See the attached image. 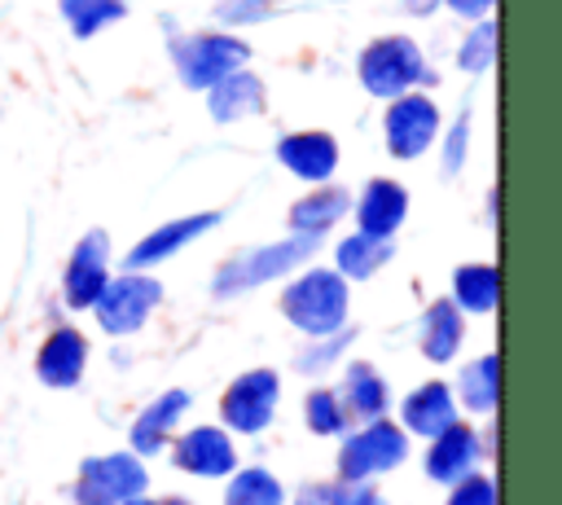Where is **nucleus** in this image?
Segmentation results:
<instances>
[{
  "label": "nucleus",
  "mask_w": 562,
  "mask_h": 505,
  "mask_svg": "<svg viewBox=\"0 0 562 505\" xmlns=\"http://www.w3.org/2000/svg\"><path fill=\"white\" fill-rule=\"evenodd\" d=\"M321 237H307V233H290L281 242H263V246H250V250H237L233 259L220 263L211 290L220 299H233V294H246V290H259L294 268H303L312 255H316Z\"/></svg>",
  "instance_id": "1"
},
{
  "label": "nucleus",
  "mask_w": 562,
  "mask_h": 505,
  "mask_svg": "<svg viewBox=\"0 0 562 505\" xmlns=\"http://www.w3.org/2000/svg\"><path fill=\"white\" fill-rule=\"evenodd\" d=\"M356 75H360L364 92L378 97V101H391L400 92L435 83V70H430L426 53L408 35H378L373 44H364V53L356 61Z\"/></svg>",
  "instance_id": "2"
},
{
  "label": "nucleus",
  "mask_w": 562,
  "mask_h": 505,
  "mask_svg": "<svg viewBox=\"0 0 562 505\" xmlns=\"http://www.w3.org/2000/svg\"><path fill=\"white\" fill-rule=\"evenodd\" d=\"M281 316L307 338L334 334L347 325V281L338 268H307L281 290Z\"/></svg>",
  "instance_id": "3"
},
{
  "label": "nucleus",
  "mask_w": 562,
  "mask_h": 505,
  "mask_svg": "<svg viewBox=\"0 0 562 505\" xmlns=\"http://www.w3.org/2000/svg\"><path fill=\"white\" fill-rule=\"evenodd\" d=\"M250 61V44L237 40L233 31H193L171 40V66L180 75L184 88L206 92L215 79H224L228 70Z\"/></svg>",
  "instance_id": "4"
},
{
  "label": "nucleus",
  "mask_w": 562,
  "mask_h": 505,
  "mask_svg": "<svg viewBox=\"0 0 562 505\" xmlns=\"http://www.w3.org/2000/svg\"><path fill=\"white\" fill-rule=\"evenodd\" d=\"M158 303H162V285H158L145 268H140V272H127V268H123V277H114V281L101 285L92 312H97V325H101L105 334L123 338V334H136V329L154 316Z\"/></svg>",
  "instance_id": "5"
},
{
  "label": "nucleus",
  "mask_w": 562,
  "mask_h": 505,
  "mask_svg": "<svg viewBox=\"0 0 562 505\" xmlns=\"http://www.w3.org/2000/svg\"><path fill=\"white\" fill-rule=\"evenodd\" d=\"M439 136V105L426 92H400L386 101L382 114V141L391 149V158H422Z\"/></svg>",
  "instance_id": "6"
},
{
  "label": "nucleus",
  "mask_w": 562,
  "mask_h": 505,
  "mask_svg": "<svg viewBox=\"0 0 562 505\" xmlns=\"http://www.w3.org/2000/svg\"><path fill=\"white\" fill-rule=\"evenodd\" d=\"M145 465L136 452H110V457H88L75 479V505H119L132 496H145Z\"/></svg>",
  "instance_id": "7"
},
{
  "label": "nucleus",
  "mask_w": 562,
  "mask_h": 505,
  "mask_svg": "<svg viewBox=\"0 0 562 505\" xmlns=\"http://www.w3.org/2000/svg\"><path fill=\"white\" fill-rule=\"evenodd\" d=\"M408 457V435L404 426H391L386 417L364 422L338 452V474L342 479H369V474H386Z\"/></svg>",
  "instance_id": "8"
},
{
  "label": "nucleus",
  "mask_w": 562,
  "mask_h": 505,
  "mask_svg": "<svg viewBox=\"0 0 562 505\" xmlns=\"http://www.w3.org/2000/svg\"><path fill=\"white\" fill-rule=\"evenodd\" d=\"M277 395H281V378L272 369H250V373L233 378V386L220 400L224 426L241 430V435H259L277 413Z\"/></svg>",
  "instance_id": "9"
},
{
  "label": "nucleus",
  "mask_w": 562,
  "mask_h": 505,
  "mask_svg": "<svg viewBox=\"0 0 562 505\" xmlns=\"http://www.w3.org/2000/svg\"><path fill=\"white\" fill-rule=\"evenodd\" d=\"M110 281V233L105 228H88L70 259H66V272H61V294L66 303L79 312V307H92L101 285Z\"/></svg>",
  "instance_id": "10"
},
{
  "label": "nucleus",
  "mask_w": 562,
  "mask_h": 505,
  "mask_svg": "<svg viewBox=\"0 0 562 505\" xmlns=\"http://www.w3.org/2000/svg\"><path fill=\"white\" fill-rule=\"evenodd\" d=\"M220 224V211H198V215H180V220H167L158 224L154 233H145L127 255H123V268L127 272H140V268H154L162 259H171L176 250H184L189 242H198L202 233H211Z\"/></svg>",
  "instance_id": "11"
},
{
  "label": "nucleus",
  "mask_w": 562,
  "mask_h": 505,
  "mask_svg": "<svg viewBox=\"0 0 562 505\" xmlns=\"http://www.w3.org/2000/svg\"><path fill=\"white\" fill-rule=\"evenodd\" d=\"M277 162L290 176L307 180V184H325L334 176V167H338V141L329 132H321V127L290 132V136L277 141Z\"/></svg>",
  "instance_id": "12"
},
{
  "label": "nucleus",
  "mask_w": 562,
  "mask_h": 505,
  "mask_svg": "<svg viewBox=\"0 0 562 505\" xmlns=\"http://www.w3.org/2000/svg\"><path fill=\"white\" fill-rule=\"evenodd\" d=\"M171 461H176L184 474L220 479V474H233L237 452H233V439H228L220 426H193V430H184V435L176 439Z\"/></svg>",
  "instance_id": "13"
},
{
  "label": "nucleus",
  "mask_w": 562,
  "mask_h": 505,
  "mask_svg": "<svg viewBox=\"0 0 562 505\" xmlns=\"http://www.w3.org/2000/svg\"><path fill=\"white\" fill-rule=\"evenodd\" d=\"M263 105H268L263 79H259L255 70H246V66L228 70L224 79H215V83L206 88V114H211L215 123H241V119H255V114H263Z\"/></svg>",
  "instance_id": "14"
},
{
  "label": "nucleus",
  "mask_w": 562,
  "mask_h": 505,
  "mask_svg": "<svg viewBox=\"0 0 562 505\" xmlns=\"http://www.w3.org/2000/svg\"><path fill=\"white\" fill-rule=\"evenodd\" d=\"M483 452H487L483 439H479L470 426L452 422V426H443V430L430 439V448H426V474H430L435 483H457L461 474H470V470L479 465Z\"/></svg>",
  "instance_id": "15"
},
{
  "label": "nucleus",
  "mask_w": 562,
  "mask_h": 505,
  "mask_svg": "<svg viewBox=\"0 0 562 505\" xmlns=\"http://www.w3.org/2000/svg\"><path fill=\"white\" fill-rule=\"evenodd\" d=\"M408 215V193L400 180H386V176H373L360 198H356V224L360 233H373V237H395V228L404 224Z\"/></svg>",
  "instance_id": "16"
},
{
  "label": "nucleus",
  "mask_w": 562,
  "mask_h": 505,
  "mask_svg": "<svg viewBox=\"0 0 562 505\" xmlns=\"http://www.w3.org/2000/svg\"><path fill=\"white\" fill-rule=\"evenodd\" d=\"M83 364H88V343H83V334L70 329V325L53 329V334L44 338L40 356H35V373H40V382H44V386H57V391L79 386Z\"/></svg>",
  "instance_id": "17"
},
{
  "label": "nucleus",
  "mask_w": 562,
  "mask_h": 505,
  "mask_svg": "<svg viewBox=\"0 0 562 505\" xmlns=\"http://www.w3.org/2000/svg\"><path fill=\"white\" fill-rule=\"evenodd\" d=\"M184 408H189V391H162L158 400H149L145 408H140V417L132 422V452L136 457H154V452H162L167 448V439H171V430H176V422L184 417Z\"/></svg>",
  "instance_id": "18"
},
{
  "label": "nucleus",
  "mask_w": 562,
  "mask_h": 505,
  "mask_svg": "<svg viewBox=\"0 0 562 505\" xmlns=\"http://www.w3.org/2000/svg\"><path fill=\"white\" fill-rule=\"evenodd\" d=\"M461 338H465L461 307L452 299H435L422 312V321H417V347H422V356L435 360V364H448V360H457Z\"/></svg>",
  "instance_id": "19"
},
{
  "label": "nucleus",
  "mask_w": 562,
  "mask_h": 505,
  "mask_svg": "<svg viewBox=\"0 0 562 505\" xmlns=\"http://www.w3.org/2000/svg\"><path fill=\"white\" fill-rule=\"evenodd\" d=\"M400 422H404V435H422V439H435L443 426L457 422V404H452V391L443 382H426L417 391L404 395L400 404Z\"/></svg>",
  "instance_id": "20"
},
{
  "label": "nucleus",
  "mask_w": 562,
  "mask_h": 505,
  "mask_svg": "<svg viewBox=\"0 0 562 505\" xmlns=\"http://www.w3.org/2000/svg\"><path fill=\"white\" fill-rule=\"evenodd\" d=\"M347 417L356 422H373V417H386V404H391V391H386V378L369 364V360H356L347 364L342 373V391H338Z\"/></svg>",
  "instance_id": "21"
},
{
  "label": "nucleus",
  "mask_w": 562,
  "mask_h": 505,
  "mask_svg": "<svg viewBox=\"0 0 562 505\" xmlns=\"http://www.w3.org/2000/svg\"><path fill=\"white\" fill-rule=\"evenodd\" d=\"M347 211H351V193H347V189H338V184H316L312 193H303V198L290 206V228H294V233H307V237H325Z\"/></svg>",
  "instance_id": "22"
},
{
  "label": "nucleus",
  "mask_w": 562,
  "mask_h": 505,
  "mask_svg": "<svg viewBox=\"0 0 562 505\" xmlns=\"http://www.w3.org/2000/svg\"><path fill=\"white\" fill-rule=\"evenodd\" d=\"M395 255V242L391 237H373V233H351L334 246V259H338V277L342 281H369L382 263H391Z\"/></svg>",
  "instance_id": "23"
},
{
  "label": "nucleus",
  "mask_w": 562,
  "mask_h": 505,
  "mask_svg": "<svg viewBox=\"0 0 562 505\" xmlns=\"http://www.w3.org/2000/svg\"><path fill=\"white\" fill-rule=\"evenodd\" d=\"M501 299V272L496 263H461L452 272V303L461 312H492Z\"/></svg>",
  "instance_id": "24"
},
{
  "label": "nucleus",
  "mask_w": 562,
  "mask_h": 505,
  "mask_svg": "<svg viewBox=\"0 0 562 505\" xmlns=\"http://www.w3.org/2000/svg\"><path fill=\"white\" fill-rule=\"evenodd\" d=\"M496 391H501V360L496 356L470 360L457 378V395L470 413H496Z\"/></svg>",
  "instance_id": "25"
},
{
  "label": "nucleus",
  "mask_w": 562,
  "mask_h": 505,
  "mask_svg": "<svg viewBox=\"0 0 562 505\" xmlns=\"http://www.w3.org/2000/svg\"><path fill=\"white\" fill-rule=\"evenodd\" d=\"M57 9H61V22L79 40H88V35H97V31H105V26L127 18V0H57Z\"/></svg>",
  "instance_id": "26"
},
{
  "label": "nucleus",
  "mask_w": 562,
  "mask_h": 505,
  "mask_svg": "<svg viewBox=\"0 0 562 505\" xmlns=\"http://www.w3.org/2000/svg\"><path fill=\"white\" fill-rule=\"evenodd\" d=\"M224 505H285V487L263 465H250L228 483Z\"/></svg>",
  "instance_id": "27"
},
{
  "label": "nucleus",
  "mask_w": 562,
  "mask_h": 505,
  "mask_svg": "<svg viewBox=\"0 0 562 505\" xmlns=\"http://www.w3.org/2000/svg\"><path fill=\"white\" fill-rule=\"evenodd\" d=\"M303 422H307L312 435H342V430L351 426V417H347L338 391H325V386L307 391V400H303Z\"/></svg>",
  "instance_id": "28"
},
{
  "label": "nucleus",
  "mask_w": 562,
  "mask_h": 505,
  "mask_svg": "<svg viewBox=\"0 0 562 505\" xmlns=\"http://www.w3.org/2000/svg\"><path fill=\"white\" fill-rule=\"evenodd\" d=\"M492 61H496V22L474 18L470 35H465L461 48H457V66H461L465 75H483Z\"/></svg>",
  "instance_id": "29"
},
{
  "label": "nucleus",
  "mask_w": 562,
  "mask_h": 505,
  "mask_svg": "<svg viewBox=\"0 0 562 505\" xmlns=\"http://www.w3.org/2000/svg\"><path fill=\"white\" fill-rule=\"evenodd\" d=\"M356 338V329H334V334H321V338H312V347H303L299 356H294V364L303 369V373H321V369H329L342 351H347V343Z\"/></svg>",
  "instance_id": "30"
},
{
  "label": "nucleus",
  "mask_w": 562,
  "mask_h": 505,
  "mask_svg": "<svg viewBox=\"0 0 562 505\" xmlns=\"http://www.w3.org/2000/svg\"><path fill=\"white\" fill-rule=\"evenodd\" d=\"M277 9H281L277 0H215L211 18L220 26H259V22L277 18Z\"/></svg>",
  "instance_id": "31"
},
{
  "label": "nucleus",
  "mask_w": 562,
  "mask_h": 505,
  "mask_svg": "<svg viewBox=\"0 0 562 505\" xmlns=\"http://www.w3.org/2000/svg\"><path fill=\"white\" fill-rule=\"evenodd\" d=\"M448 505H496V483L483 479V474H461L457 483H448Z\"/></svg>",
  "instance_id": "32"
},
{
  "label": "nucleus",
  "mask_w": 562,
  "mask_h": 505,
  "mask_svg": "<svg viewBox=\"0 0 562 505\" xmlns=\"http://www.w3.org/2000/svg\"><path fill=\"white\" fill-rule=\"evenodd\" d=\"M465 145H470V110H461L457 123L448 127V141H443V176H457L465 167Z\"/></svg>",
  "instance_id": "33"
},
{
  "label": "nucleus",
  "mask_w": 562,
  "mask_h": 505,
  "mask_svg": "<svg viewBox=\"0 0 562 505\" xmlns=\"http://www.w3.org/2000/svg\"><path fill=\"white\" fill-rule=\"evenodd\" d=\"M329 505H386V501L369 479H342L329 483Z\"/></svg>",
  "instance_id": "34"
},
{
  "label": "nucleus",
  "mask_w": 562,
  "mask_h": 505,
  "mask_svg": "<svg viewBox=\"0 0 562 505\" xmlns=\"http://www.w3.org/2000/svg\"><path fill=\"white\" fill-rule=\"evenodd\" d=\"M443 4H448L457 18H470V22H474V18H487V9H492L496 0H443Z\"/></svg>",
  "instance_id": "35"
},
{
  "label": "nucleus",
  "mask_w": 562,
  "mask_h": 505,
  "mask_svg": "<svg viewBox=\"0 0 562 505\" xmlns=\"http://www.w3.org/2000/svg\"><path fill=\"white\" fill-rule=\"evenodd\" d=\"M294 505H329V483H303Z\"/></svg>",
  "instance_id": "36"
},
{
  "label": "nucleus",
  "mask_w": 562,
  "mask_h": 505,
  "mask_svg": "<svg viewBox=\"0 0 562 505\" xmlns=\"http://www.w3.org/2000/svg\"><path fill=\"white\" fill-rule=\"evenodd\" d=\"M400 4H404V13H413V18H430L443 0H400Z\"/></svg>",
  "instance_id": "37"
},
{
  "label": "nucleus",
  "mask_w": 562,
  "mask_h": 505,
  "mask_svg": "<svg viewBox=\"0 0 562 505\" xmlns=\"http://www.w3.org/2000/svg\"><path fill=\"white\" fill-rule=\"evenodd\" d=\"M154 505H189L184 496H167V501H154Z\"/></svg>",
  "instance_id": "38"
},
{
  "label": "nucleus",
  "mask_w": 562,
  "mask_h": 505,
  "mask_svg": "<svg viewBox=\"0 0 562 505\" xmlns=\"http://www.w3.org/2000/svg\"><path fill=\"white\" fill-rule=\"evenodd\" d=\"M119 505H154V501H145V496H132V501H119Z\"/></svg>",
  "instance_id": "39"
},
{
  "label": "nucleus",
  "mask_w": 562,
  "mask_h": 505,
  "mask_svg": "<svg viewBox=\"0 0 562 505\" xmlns=\"http://www.w3.org/2000/svg\"><path fill=\"white\" fill-rule=\"evenodd\" d=\"M334 4H338V0H334Z\"/></svg>",
  "instance_id": "40"
}]
</instances>
